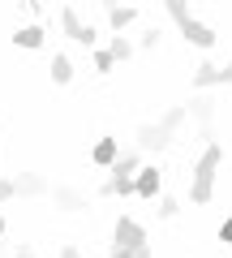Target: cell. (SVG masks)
Wrapping results in <instances>:
<instances>
[{"label":"cell","mask_w":232,"mask_h":258,"mask_svg":"<svg viewBox=\"0 0 232 258\" xmlns=\"http://www.w3.org/2000/svg\"><path fill=\"white\" fill-rule=\"evenodd\" d=\"M60 258H82V254H78L73 245H65V249H60Z\"/></svg>","instance_id":"cell-24"},{"label":"cell","mask_w":232,"mask_h":258,"mask_svg":"<svg viewBox=\"0 0 232 258\" xmlns=\"http://www.w3.org/2000/svg\"><path fill=\"white\" fill-rule=\"evenodd\" d=\"M185 108H189V116L198 120V129H202V138H206V147H211V138H215V129H211V120H215V103L206 99V95H194V99H189Z\"/></svg>","instance_id":"cell-5"},{"label":"cell","mask_w":232,"mask_h":258,"mask_svg":"<svg viewBox=\"0 0 232 258\" xmlns=\"http://www.w3.org/2000/svg\"><path fill=\"white\" fill-rule=\"evenodd\" d=\"M138 172H142V155L138 151H129V155L116 159V168H112V176L99 185V194H138Z\"/></svg>","instance_id":"cell-2"},{"label":"cell","mask_w":232,"mask_h":258,"mask_svg":"<svg viewBox=\"0 0 232 258\" xmlns=\"http://www.w3.org/2000/svg\"><path fill=\"white\" fill-rule=\"evenodd\" d=\"M13 194H18V185H13V181H5V176H0V203H9Z\"/></svg>","instance_id":"cell-20"},{"label":"cell","mask_w":232,"mask_h":258,"mask_svg":"<svg viewBox=\"0 0 232 258\" xmlns=\"http://www.w3.org/2000/svg\"><path fill=\"white\" fill-rule=\"evenodd\" d=\"M52 203L60 207V211H82L86 198H82L78 189H69V185H56V189H52Z\"/></svg>","instance_id":"cell-12"},{"label":"cell","mask_w":232,"mask_h":258,"mask_svg":"<svg viewBox=\"0 0 232 258\" xmlns=\"http://www.w3.org/2000/svg\"><path fill=\"white\" fill-rule=\"evenodd\" d=\"M18 258H35V249H30V245H18Z\"/></svg>","instance_id":"cell-25"},{"label":"cell","mask_w":232,"mask_h":258,"mask_svg":"<svg viewBox=\"0 0 232 258\" xmlns=\"http://www.w3.org/2000/svg\"><path fill=\"white\" fill-rule=\"evenodd\" d=\"M13 43L18 47H43V26H18V35H13Z\"/></svg>","instance_id":"cell-14"},{"label":"cell","mask_w":232,"mask_h":258,"mask_svg":"<svg viewBox=\"0 0 232 258\" xmlns=\"http://www.w3.org/2000/svg\"><path fill=\"white\" fill-rule=\"evenodd\" d=\"M112 64H116V60H112L108 47H103V52H95V69H99V74H112Z\"/></svg>","instance_id":"cell-19"},{"label":"cell","mask_w":232,"mask_h":258,"mask_svg":"<svg viewBox=\"0 0 232 258\" xmlns=\"http://www.w3.org/2000/svg\"><path fill=\"white\" fill-rule=\"evenodd\" d=\"M69 78H73V60L56 52V56H52V82H60V86H65Z\"/></svg>","instance_id":"cell-16"},{"label":"cell","mask_w":232,"mask_h":258,"mask_svg":"<svg viewBox=\"0 0 232 258\" xmlns=\"http://www.w3.org/2000/svg\"><path fill=\"white\" fill-rule=\"evenodd\" d=\"M159 189H164V172L159 168H142L138 172V198H155Z\"/></svg>","instance_id":"cell-11"},{"label":"cell","mask_w":232,"mask_h":258,"mask_svg":"<svg viewBox=\"0 0 232 258\" xmlns=\"http://www.w3.org/2000/svg\"><path fill=\"white\" fill-rule=\"evenodd\" d=\"M155 43H159V30H155V26H150V30H146V35H142V47H155Z\"/></svg>","instance_id":"cell-23"},{"label":"cell","mask_w":232,"mask_h":258,"mask_svg":"<svg viewBox=\"0 0 232 258\" xmlns=\"http://www.w3.org/2000/svg\"><path fill=\"white\" fill-rule=\"evenodd\" d=\"M185 120H189V108H185V103H177V108H168L164 116H159V125H164L168 134H177V129L185 125Z\"/></svg>","instance_id":"cell-15"},{"label":"cell","mask_w":232,"mask_h":258,"mask_svg":"<svg viewBox=\"0 0 232 258\" xmlns=\"http://www.w3.org/2000/svg\"><path fill=\"white\" fill-rule=\"evenodd\" d=\"M13 185H18L22 198H39V194H47V181L39 172H18V181H13Z\"/></svg>","instance_id":"cell-13"},{"label":"cell","mask_w":232,"mask_h":258,"mask_svg":"<svg viewBox=\"0 0 232 258\" xmlns=\"http://www.w3.org/2000/svg\"><path fill=\"white\" fill-rule=\"evenodd\" d=\"M108 258H138V249H121V245H112Z\"/></svg>","instance_id":"cell-22"},{"label":"cell","mask_w":232,"mask_h":258,"mask_svg":"<svg viewBox=\"0 0 232 258\" xmlns=\"http://www.w3.org/2000/svg\"><path fill=\"white\" fill-rule=\"evenodd\" d=\"M219 164H223V151L211 142V147L198 155V164H194V185H189V198H194V203H211V194H215V172H219Z\"/></svg>","instance_id":"cell-1"},{"label":"cell","mask_w":232,"mask_h":258,"mask_svg":"<svg viewBox=\"0 0 232 258\" xmlns=\"http://www.w3.org/2000/svg\"><path fill=\"white\" fill-rule=\"evenodd\" d=\"M228 82H232V60L223 64V69H219V64H198V74H194L198 95H202L206 86H228Z\"/></svg>","instance_id":"cell-7"},{"label":"cell","mask_w":232,"mask_h":258,"mask_svg":"<svg viewBox=\"0 0 232 258\" xmlns=\"http://www.w3.org/2000/svg\"><path fill=\"white\" fill-rule=\"evenodd\" d=\"M133 138H138V151H150V155H155V151H164L168 142H172V134L155 120V125H138V134H133Z\"/></svg>","instance_id":"cell-8"},{"label":"cell","mask_w":232,"mask_h":258,"mask_svg":"<svg viewBox=\"0 0 232 258\" xmlns=\"http://www.w3.org/2000/svg\"><path fill=\"white\" fill-rule=\"evenodd\" d=\"M0 237H5V215H0Z\"/></svg>","instance_id":"cell-26"},{"label":"cell","mask_w":232,"mask_h":258,"mask_svg":"<svg viewBox=\"0 0 232 258\" xmlns=\"http://www.w3.org/2000/svg\"><path fill=\"white\" fill-rule=\"evenodd\" d=\"M168 18H172V22L181 26V35H185L194 47H215V30L206 26V22H198L194 13H189L185 5H181V0H168Z\"/></svg>","instance_id":"cell-3"},{"label":"cell","mask_w":232,"mask_h":258,"mask_svg":"<svg viewBox=\"0 0 232 258\" xmlns=\"http://www.w3.org/2000/svg\"><path fill=\"white\" fill-rule=\"evenodd\" d=\"M116 245L121 249H142L146 245V228H142L138 220H129V215H121V220H116Z\"/></svg>","instance_id":"cell-6"},{"label":"cell","mask_w":232,"mask_h":258,"mask_svg":"<svg viewBox=\"0 0 232 258\" xmlns=\"http://www.w3.org/2000/svg\"><path fill=\"white\" fill-rule=\"evenodd\" d=\"M56 22H60V30H65V35L73 39V43H82V47H95V39H99L91 22H82V18H78V9H73V5H65V9L56 13Z\"/></svg>","instance_id":"cell-4"},{"label":"cell","mask_w":232,"mask_h":258,"mask_svg":"<svg viewBox=\"0 0 232 258\" xmlns=\"http://www.w3.org/2000/svg\"><path fill=\"white\" fill-rule=\"evenodd\" d=\"M155 211H159V220H172V215L181 211V203H177V198H159V207H155Z\"/></svg>","instance_id":"cell-18"},{"label":"cell","mask_w":232,"mask_h":258,"mask_svg":"<svg viewBox=\"0 0 232 258\" xmlns=\"http://www.w3.org/2000/svg\"><path fill=\"white\" fill-rule=\"evenodd\" d=\"M91 159H95L99 168H116V159H121L116 138H99V142H95V151H91Z\"/></svg>","instance_id":"cell-10"},{"label":"cell","mask_w":232,"mask_h":258,"mask_svg":"<svg viewBox=\"0 0 232 258\" xmlns=\"http://www.w3.org/2000/svg\"><path fill=\"white\" fill-rule=\"evenodd\" d=\"M219 241H223V245H232V215L219 224Z\"/></svg>","instance_id":"cell-21"},{"label":"cell","mask_w":232,"mask_h":258,"mask_svg":"<svg viewBox=\"0 0 232 258\" xmlns=\"http://www.w3.org/2000/svg\"><path fill=\"white\" fill-rule=\"evenodd\" d=\"M103 18H108V26L116 30V35H121V30L138 18V9H133V5H103Z\"/></svg>","instance_id":"cell-9"},{"label":"cell","mask_w":232,"mask_h":258,"mask_svg":"<svg viewBox=\"0 0 232 258\" xmlns=\"http://www.w3.org/2000/svg\"><path fill=\"white\" fill-rule=\"evenodd\" d=\"M108 52H112V60H129V56H133V43H129V39H125V35H112Z\"/></svg>","instance_id":"cell-17"}]
</instances>
